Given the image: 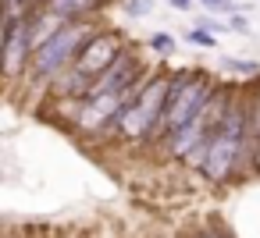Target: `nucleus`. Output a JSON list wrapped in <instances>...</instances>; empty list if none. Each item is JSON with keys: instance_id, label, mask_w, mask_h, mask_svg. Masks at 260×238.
<instances>
[{"instance_id": "8", "label": "nucleus", "mask_w": 260, "mask_h": 238, "mask_svg": "<svg viewBox=\"0 0 260 238\" xmlns=\"http://www.w3.org/2000/svg\"><path fill=\"white\" fill-rule=\"evenodd\" d=\"M185 39H189L192 47H207V50H214V47H217V39H214V32H207V29H200V25H192Z\"/></svg>"}, {"instance_id": "6", "label": "nucleus", "mask_w": 260, "mask_h": 238, "mask_svg": "<svg viewBox=\"0 0 260 238\" xmlns=\"http://www.w3.org/2000/svg\"><path fill=\"white\" fill-rule=\"evenodd\" d=\"M29 54H32V43H29V18H15L8 15V29H4V64H8V75H18L25 64H29Z\"/></svg>"}, {"instance_id": "4", "label": "nucleus", "mask_w": 260, "mask_h": 238, "mask_svg": "<svg viewBox=\"0 0 260 238\" xmlns=\"http://www.w3.org/2000/svg\"><path fill=\"white\" fill-rule=\"evenodd\" d=\"M93 39V29L86 22H68L54 39H47L36 54H32V75L36 78H54L61 75L72 61H79V54L86 50V43Z\"/></svg>"}, {"instance_id": "5", "label": "nucleus", "mask_w": 260, "mask_h": 238, "mask_svg": "<svg viewBox=\"0 0 260 238\" xmlns=\"http://www.w3.org/2000/svg\"><path fill=\"white\" fill-rule=\"evenodd\" d=\"M125 50H121V36L118 32H96L89 43H86V50L79 54V61H75V68H72V78H75V86H86V93L114 68V61L121 57Z\"/></svg>"}, {"instance_id": "7", "label": "nucleus", "mask_w": 260, "mask_h": 238, "mask_svg": "<svg viewBox=\"0 0 260 238\" xmlns=\"http://www.w3.org/2000/svg\"><path fill=\"white\" fill-rule=\"evenodd\" d=\"M104 4H107V0H50L47 11H54L64 22H82V15H89V11H96Z\"/></svg>"}, {"instance_id": "3", "label": "nucleus", "mask_w": 260, "mask_h": 238, "mask_svg": "<svg viewBox=\"0 0 260 238\" xmlns=\"http://www.w3.org/2000/svg\"><path fill=\"white\" fill-rule=\"evenodd\" d=\"M246 153V114L232 103L217 135L207 146V160H203V174L210 181H224L232 174V167L239 164V156Z\"/></svg>"}, {"instance_id": "12", "label": "nucleus", "mask_w": 260, "mask_h": 238, "mask_svg": "<svg viewBox=\"0 0 260 238\" xmlns=\"http://www.w3.org/2000/svg\"><path fill=\"white\" fill-rule=\"evenodd\" d=\"M196 4H203V8H224V11H232V8H235L232 0H196Z\"/></svg>"}, {"instance_id": "13", "label": "nucleus", "mask_w": 260, "mask_h": 238, "mask_svg": "<svg viewBox=\"0 0 260 238\" xmlns=\"http://www.w3.org/2000/svg\"><path fill=\"white\" fill-rule=\"evenodd\" d=\"M189 4H192V0H171V8H178V11H185Z\"/></svg>"}, {"instance_id": "11", "label": "nucleus", "mask_w": 260, "mask_h": 238, "mask_svg": "<svg viewBox=\"0 0 260 238\" xmlns=\"http://www.w3.org/2000/svg\"><path fill=\"white\" fill-rule=\"evenodd\" d=\"M150 50H157V54H171V50H175V39H171L168 32H157V36H150Z\"/></svg>"}, {"instance_id": "1", "label": "nucleus", "mask_w": 260, "mask_h": 238, "mask_svg": "<svg viewBox=\"0 0 260 238\" xmlns=\"http://www.w3.org/2000/svg\"><path fill=\"white\" fill-rule=\"evenodd\" d=\"M214 96H217V89H214L210 78H203L200 71H196V75H178V78H171V100H168L160 132H164V135L185 132L196 117L207 114V107L214 103Z\"/></svg>"}, {"instance_id": "2", "label": "nucleus", "mask_w": 260, "mask_h": 238, "mask_svg": "<svg viewBox=\"0 0 260 238\" xmlns=\"http://www.w3.org/2000/svg\"><path fill=\"white\" fill-rule=\"evenodd\" d=\"M168 100H171V78L168 75H157L150 82H143L136 89V100L125 107L118 128L125 139H150L160 132V121H164V110H168Z\"/></svg>"}, {"instance_id": "10", "label": "nucleus", "mask_w": 260, "mask_h": 238, "mask_svg": "<svg viewBox=\"0 0 260 238\" xmlns=\"http://www.w3.org/2000/svg\"><path fill=\"white\" fill-rule=\"evenodd\" d=\"M125 11H128L132 18H146V15L153 11V0H125Z\"/></svg>"}, {"instance_id": "9", "label": "nucleus", "mask_w": 260, "mask_h": 238, "mask_svg": "<svg viewBox=\"0 0 260 238\" xmlns=\"http://www.w3.org/2000/svg\"><path fill=\"white\" fill-rule=\"evenodd\" d=\"M224 68L235 71V75H256V71H260L256 61H239V57H224Z\"/></svg>"}]
</instances>
